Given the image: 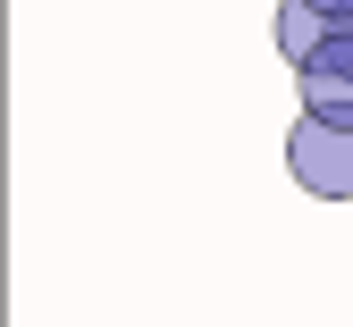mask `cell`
<instances>
[{"instance_id": "1", "label": "cell", "mask_w": 353, "mask_h": 327, "mask_svg": "<svg viewBox=\"0 0 353 327\" xmlns=\"http://www.w3.org/2000/svg\"><path fill=\"white\" fill-rule=\"evenodd\" d=\"M286 176H294L312 202H353V126L303 109L294 134H286Z\"/></svg>"}, {"instance_id": "2", "label": "cell", "mask_w": 353, "mask_h": 327, "mask_svg": "<svg viewBox=\"0 0 353 327\" xmlns=\"http://www.w3.org/2000/svg\"><path fill=\"white\" fill-rule=\"evenodd\" d=\"M294 84H303V109L312 118H345L353 126V25H336L320 51L294 67Z\"/></svg>"}, {"instance_id": "3", "label": "cell", "mask_w": 353, "mask_h": 327, "mask_svg": "<svg viewBox=\"0 0 353 327\" xmlns=\"http://www.w3.org/2000/svg\"><path fill=\"white\" fill-rule=\"evenodd\" d=\"M328 34H336V17H320L312 0H278V51H286V67H303Z\"/></svg>"}, {"instance_id": "4", "label": "cell", "mask_w": 353, "mask_h": 327, "mask_svg": "<svg viewBox=\"0 0 353 327\" xmlns=\"http://www.w3.org/2000/svg\"><path fill=\"white\" fill-rule=\"evenodd\" d=\"M320 17H336V25H353V0H312Z\"/></svg>"}]
</instances>
